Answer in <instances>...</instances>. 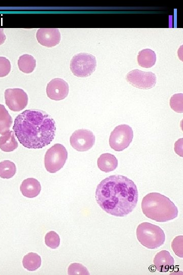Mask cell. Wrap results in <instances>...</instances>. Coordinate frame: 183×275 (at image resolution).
Returning a JSON list of instances; mask_svg holds the SVG:
<instances>
[{
    "label": "cell",
    "instance_id": "6da1fadb",
    "mask_svg": "<svg viewBox=\"0 0 183 275\" xmlns=\"http://www.w3.org/2000/svg\"><path fill=\"white\" fill-rule=\"evenodd\" d=\"M96 199L100 207L107 213L123 217L135 208L138 199L134 182L126 176H110L98 185Z\"/></svg>",
    "mask_w": 183,
    "mask_h": 275
},
{
    "label": "cell",
    "instance_id": "7a4b0ae2",
    "mask_svg": "<svg viewBox=\"0 0 183 275\" xmlns=\"http://www.w3.org/2000/svg\"><path fill=\"white\" fill-rule=\"evenodd\" d=\"M13 129L20 143L29 149H40L48 145L55 135L53 118L45 112L30 109L19 114Z\"/></svg>",
    "mask_w": 183,
    "mask_h": 275
},
{
    "label": "cell",
    "instance_id": "3957f363",
    "mask_svg": "<svg viewBox=\"0 0 183 275\" xmlns=\"http://www.w3.org/2000/svg\"><path fill=\"white\" fill-rule=\"evenodd\" d=\"M141 209L148 218L158 222H166L175 218L178 209L166 196L158 193H150L142 199Z\"/></svg>",
    "mask_w": 183,
    "mask_h": 275
},
{
    "label": "cell",
    "instance_id": "277c9868",
    "mask_svg": "<svg viewBox=\"0 0 183 275\" xmlns=\"http://www.w3.org/2000/svg\"><path fill=\"white\" fill-rule=\"evenodd\" d=\"M136 236L139 242L149 249L158 248L165 240L164 231L159 226L148 222L142 223L138 226Z\"/></svg>",
    "mask_w": 183,
    "mask_h": 275
},
{
    "label": "cell",
    "instance_id": "5b68a950",
    "mask_svg": "<svg viewBox=\"0 0 183 275\" xmlns=\"http://www.w3.org/2000/svg\"><path fill=\"white\" fill-rule=\"evenodd\" d=\"M96 57L88 53L75 54L70 62V69L73 74L79 77H85L90 75L96 70Z\"/></svg>",
    "mask_w": 183,
    "mask_h": 275
},
{
    "label": "cell",
    "instance_id": "8992f818",
    "mask_svg": "<svg viewBox=\"0 0 183 275\" xmlns=\"http://www.w3.org/2000/svg\"><path fill=\"white\" fill-rule=\"evenodd\" d=\"M68 158L66 148L60 144H55L46 152L44 164L46 170L51 173H56L64 166Z\"/></svg>",
    "mask_w": 183,
    "mask_h": 275
},
{
    "label": "cell",
    "instance_id": "52a82bcc",
    "mask_svg": "<svg viewBox=\"0 0 183 275\" xmlns=\"http://www.w3.org/2000/svg\"><path fill=\"white\" fill-rule=\"evenodd\" d=\"M133 138V131L130 126L118 125L111 132L109 140L110 146L116 151H121L129 146Z\"/></svg>",
    "mask_w": 183,
    "mask_h": 275
},
{
    "label": "cell",
    "instance_id": "ba28073f",
    "mask_svg": "<svg viewBox=\"0 0 183 275\" xmlns=\"http://www.w3.org/2000/svg\"><path fill=\"white\" fill-rule=\"evenodd\" d=\"M126 79L131 85L140 89H151L155 87L157 82L155 73L138 69L129 72L126 75Z\"/></svg>",
    "mask_w": 183,
    "mask_h": 275
},
{
    "label": "cell",
    "instance_id": "9c48e42d",
    "mask_svg": "<svg viewBox=\"0 0 183 275\" xmlns=\"http://www.w3.org/2000/svg\"><path fill=\"white\" fill-rule=\"evenodd\" d=\"M5 102L8 107L14 112L23 109L28 103L26 93L20 88L7 89L5 92Z\"/></svg>",
    "mask_w": 183,
    "mask_h": 275
},
{
    "label": "cell",
    "instance_id": "30bf717a",
    "mask_svg": "<svg viewBox=\"0 0 183 275\" xmlns=\"http://www.w3.org/2000/svg\"><path fill=\"white\" fill-rule=\"evenodd\" d=\"M95 136L94 133L87 129L75 130L70 138L71 146L78 151H86L94 145Z\"/></svg>",
    "mask_w": 183,
    "mask_h": 275
},
{
    "label": "cell",
    "instance_id": "8fae6325",
    "mask_svg": "<svg viewBox=\"0 0 183 275\" xmlns=\"http://www.w3.org/2000/svg\"><path fill=\"white\" fill-rule=\"evenodd\" d=\"M69 89V85L65 80L60 78H55L48 83L46 93L50 99L58 101L68 96Z\"/></svg>",
    "mask_w": 183,
    "mask_h": 275
},
{
    "label": "cell",
    "instance_id": "7c38bea8",
    "mask_svg": "<svg viewBox=\"0 0 183 275\" xmlns=\"http://www.w3.org/2000/svg\"><path fill=\"white\" fill-rule=\"evenodd\" d=\"M38 42L47 47H52L59 44L61 36L57 28H40L36 33Z\"/></svg>",
    "mask_w": 183,
    "mask_h": 275
},
{
    "label": "cell",
    "instance_id": "4fadbf2b",
    "mask_svg": "<svg viewBox=\"0 0 183 275\" xmlns=\"http://www.w3.org/2000/svg\"><path fill=\"white\" fill-rule=\"evenodd\" d=\"M174 260L170 253L166 250H162L155 256L154 264L156 269L161 272H166L173 268Z\"/></svg>",
    "mask_w": 183,
    "mask_h": 275
},
{
    "label": "cell",
    "instance_id": "5bb4252c",
    "mask_svg": "<svg viewBox=\"0 0 183 275\" xmlns=\"http://www.w3.org/2000/svg\"><path fill=\"white\" fill-rule=\"evenodd\" d=\"M22 194L29 198L37 197L40 193L41 186L40 182L33 178L24 180L20 187Z\"/></svg>",
    "mask_w": 183,
    "mask_h": 275
},
{
    "label": "cell",
    "instance_id": "9a60e30c",
    "mask_svg": "<svg viewBox=\"0 0 183 275\" xmlns=\"http://www.w3.org/2000/svg\"><path fill=\"white\" fill-rule=\"evenodd\" d=\"M97 164L102 171L109 172L117 168L118 161L114 155L108 153H103L98 158Z\"/></svg>",
    "mask_w": 183,
    "mask_h": 275
},
{
    "label": "cell",
    "instance_id": "2e32d148",
    "mask_svg": "<svg viewBox=\"0 0 183 275\" xmlns=\"http://www.w3.org/2000/svg\"><path fill=\"white\" fill-rule=\"evenodd\" d=\"M139 65L144 68L152 67L156 62V54L152 50L146 48L140 50L137 56Z\"/></svg>",
    "mask_w": 183,
    "mask_h": 275
},
{
    "label": "cell",
    "instance_id": "e0dca14e",
    "mask_svg": "<svg viewBox=\"0 0 183 275\" xmlns=\"http://www.w3.org/2000/svg\"><path fill=\"white\" fill-rule=\"evenodd\" d=\"M13 131H9L0 137V149L4 152H11L18 147Z\"/></svg>",
    "mask_w": 183,
    "mask_h": 275
},
{
    "label": "cell",
    "instance_id": "ac0fdd59",
    "mask_svg": "<svg viewBox=\"0 0 183 275\" xmlns=\"http://www.w3.org/2000/svg\"><path fill=\"white\" fill-rule=\"evenodd\" d=\"M19 70L25 73L32 72L36 66V61L33 56L29 54L21 56L18 60Z\"/></svg>",
    "mask_w": 183,
    "mask_h": 275
},
{
    "label": "cell",
    "instance_id": "d6986e66",
    "mask_svg": "<svg viewBox=\"0 0 183 275\" xmlns=\"http://www.w3.org/2000/svg\"><path fill=\"white\" fill-rule=\"evenodd\" d=\"M22 264L27 270L35 271L40 267L41 258L37 253H29L23 257Z\"/></svg>",
    "mask_w": 183,
    "mask_h": 275
},
{
    "label": "cell",
    "instance_id": "ffe728a7",
    "mask_svg": "<svg viewBox=\"0 0 183 275\" xmlns=\"http://www.w3.org/2000/svg\"><path fill=\"white\" fill-rule=\"evenodd\" d=\"M12 124V118L4 105L0 104V134L9 131Z\"/></svg>",
    "mask_w": 183,
    "mask_h": 275
},
{
    "label": "cell",
    "instance_id": "44dd1931",
    "mask_svg": "<svg viewBox=\"0 0 183 275\" xmlns=\"http://www.w3.org/2000/svg\"><path fill=\"white\" fill-rule=\"evenodd\" d=\"M16 167L14 162L9 160L0 162V177L9 179L14 176Z\"/></svg>",
    "mask_w": 183,
    "mask_h": 275
},
{
    "label": "cell",
    "instance_id": "7402d4cb",
    "mask_svg": "<svg viewBox=\"0 0 183 275\" xmlns=\"http://www.w3.org/2000/svg\"><path fill=\"white\" fill-rule=\"evenodd\" d=\"M170 106L175 112L179 113L183 112V94L182 93L175 94L170 99Z\"/></svg>",
    "mask_w": 183,
    "mask_h": 275
},
{
    "label": "cell",
    "instance_id": "603a6c76",
    "mask_svg": "<svg viewBox=\"0 0 183 275\" xmlns=\"http://www.w3.org/2000/svg\"><path fill=\"white\" fill-rule=\"evenodd\" d=\"M45 242L47 246L51 249H55L59 245L60 238L57 233L51 231L46 234Z\"/></svg>",
    "mask_w": 183,
    "mask_h": 275
},
{
    "label": "cell",
    "instance_id": "cb8c5ba5",
    "mask_svg": "<svg viewBox=\"0 0 183 275\" xmlns=\"http://www.w3.org/2000/svg\"><path fill=\"white\" fill-rule=\"evenodd\" d=\"M68 274H89L87 268L80 263H74L68 267Z\"/></svg>",
    "mask_w": 183,
    "mask_h": 275
},
{
    "label": "cell",
    "instance_id": "d4e9b609",
    "mask_svg": "<svg viewBox=\"0 0 183 275\" xmlns=\"http://www.w3.org/2000/svg\"><path fill=\"white\" fill-rule=\"evenodd\" d=\"M183 236L182 235L176 236L172 241V248L174 253L180 258L183 257Z\"/></svg>",
    "mask_w": 183,
    "mask_h": 275
},
{
    "label": "cell",
    "instance_id": "484cf974",
    "mask_svg": "<svg viewBox=\"0 0 183 275\" xmlns=\"http://www.w3.org/2000/svg\"><path fill=\"white\" fill-rule=\"evenodd\" d=\"M10 61L4 57H0V77L7 76L11 71Z\"/></svg>",
    "mask_w": 183,
    "mask_h": 275
},
{
    "label": "cell",
    "instance_id": "4316f807",
    "mask_svg": "<svg viewBox=\"0 0 183 275\" xmlns=\"http://www.w3.org/2000/svg\"><path fill=\"white\" fill-rule=\"evenodd\" d=\"M181 138L178 140L174 144V150L175 152L179 156H182V145L183 141Z\"/></svg>",
    "mask_w": 183,
    "mask_h": 275
},
{
    "label": "cell",
    "instance_id": "83f0119b",
    "mask_svg": "<svg viewBox=\"0 0 183 275\" xmlns=\"http://www.w3.org/2000/svg\"><path fill=\"white\" fill-rule=\"evenodd\" d=\"M6 38V37L4 32V29L0 28V45L5 42Z\"/></svg>",
    "mask_w": 183,
    "mask_h": 275
}]
</instances>
